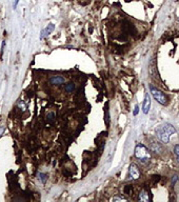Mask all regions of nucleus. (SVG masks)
<instances>
[{
    "label": "nucleus",
    "instance_id": "nucleus-1",
    "mask_svg": "<svg viewBox=\"0 0 179 202\" xmlns=\"http://www.w3.org/2000/svg\"><path fill=\"white\" fill-rule=\"evenodd\" d=\"M176 134V130L172 124L164 123L157 130V136L160 139L161 142L164 144H167L170 142V137L172 135Z\"/></svg>",
    "mask_w": 179,
    "mask_h": 202
},
{
    "label": "nucleus",
    "instance_id": "nucleus-2",
    "mask_svg": "<svg viewBox=\"0 0 179 202\" xmlns=\"http://www.w3.org/2000/svg\"><path fill=\"white\" fill-rule=\"evenodd\" d=\"M134 155L138 160L142 162L149 161V159L151 158V153H150V151L141 143H138L136 145L135 151H134Z\"/></svg>",
    "mask_w": 179,
    "mask_h": 202
},
{
    "label": "nucleus",
    "instance_id": "nucleus-3",
    "mask_svg": "<svg viewBox=\"0 0 179 202\" xmlns=\"http://www.w3.org/2000/svg\"><path fill=\"white\" fill-rule=\"evenodd\" d=\"M150 92H151L152 96L154 97V99L158 103H160L161 105H167V97L159 88H155L154 85H150Z\"/></svg>",
    "mask_w": 179,
    "mask_h": 202
},
{
    "label": "nucleus",
    "instance_id": "nucleus-4",
    "mask_svg": "<svg viewBox=\"0 0 179 202\" xmlns=\"http://www.w3.org/2000/svg\"><path fill=\"white\" fill-rule=\"evenodd\" d=\"M129 174H130V178L133 179V180H137L140 177V171H139L138 166L136 164L132 163L130 165V170H129Z\"/></svg>",
    "mask_w": 179,
    "mask_h": 202
},
{
    "label": "nucleus",
    "instance_id": "nucleus-5",
    "mask_svg": "<svg viewBox=\"0 0 179 202\" xmlns=\"http://www.w3.org/2000/svg\"><path fill=\"white\" fill-rule=\"evenodd\" d=\"M150 108H151V98H150L149 94H145L144 100H143L142 103V112L143 114H148L150 111Z\"/></svg>",
    "mask_w": 179,
    "mask_h": 202
},
{
    "label": "nucleus",
    "instance_id": "nucleus-6",
    "mask_svg": "<svg viewBox=\"0 0 179 202\" xmlns=\"http://www.w3.org/2000/svg\"><path fill=\"white\" fill-rule=\"evenodd\" d=\"M55 28V25L53 23H48V25L46 26L45 28H43L42 31H41V34H40V39H43L45 37L48 36V35L51 34V33L54 31Z\"/></svg>",
    "mask_w": 179,
    "mask_h": 202
},
{
    "label": "nucleus",
    "instance_id": "nucleus-7",
    "mask_svg": "<svg viewBox=\"0 0 179 202\" xmlns=\"http://www.w3.org/2000/svg\"><path fill=\"white\" fill-rule=\"evenodd\" d=\"M50 82L52 84H55V85H60V84L65 83V79L62 76H52L50 78Z\"/></svg>",
    "mask_w": 179,
    "mask_h": 202
},
{
    "label": "nucleus",
    "instance_id": "nucleus-8",
    "mask_svg": "<svg viewBox=\"0 0 179 202\" xmlns=\"http://www.w3.org/2000/svg\"><path fill=\"white\" fill-rule=\"evenodd\" d=\"M138 200L141 202H150L151 201V197H150L149 193H148L147 190H142V192L139 193Z\"/></svg>",
    "mask_w": 179,
    "mask_h": 202
},
{
    "label": "nucleus",
    "instance_id": "nucleus-9",
    "mask_svg": "<svg viewBox=\"0 0 179 202\" xmlns=\"http://www.w3.org/2000/svg\"><path fill=\"white\" fill-rule=\"evenodd\" d=\"M151 148L152 151L155 153H160L161 151H162V147H161V145L158 142H153V143L151 144Z\"/></svg>",
    "mask_w": 179,
    "mask_h": 202
},
{
    "label": "nucleus",
    "instance_id": "nucleus-10",
    "mask_svg": "<svg viewBox=\"0 0 179 202\" xmlns=\"http://www.w3.org/2000/svg\"><path fill=\"white\" fill-rule=\"evenodd\" d=\"M75 90V84L73 83V82H71V83H68L67 85L65 86V91L67 93H73V91Z\"/></svg>",
    "mask_w": 179,
    "mask_h": 202
},
{
    "label": "nucleus",
    "instance_id": "nucleus-11",
    "mask_svg": "<svg viewBox=\"0 0 179 202\" xmlns=\"http://www.w3.org/2000/svg\"><path fill=\"white\" fill-rule=\"evenodd\" d=\"M38 177H39V179H40L42 183H45V182H46V179H48V176H46L45 174H43V173H39V174H38Z\"/></svg>",
    "mask_w": 179,
    "mask_h": 202
},
{
    "label": "nucleus",
    "instance_id": "nucleus-12",
    "mask_svg": "<svg viewBox=\"0 0 179 202\" xmlns=\"http://www.w3.org/2000/svg\"><path fill=\"white\" fill-rule=\"evenodd\" d=\"M112 201L117 202V201H127V199L124 197H120V196H115L112 198Z\"/></svg>",
    "mask_w": 179,
    "mask_h": 202
},
{
    "label": "nucleus",
    "instance_id": "nucleus-13",
    "mask_svg": "<svg viewBox=\"0 0 179 202\" xmlns=\"http://www.w3.org/2000/svg\"><path fill=\"white\" fill-rule=\"evenodd\" d=\"M174 154L176 155V157H177L179 161V144H176V145L174 146Z\"/></svg>",
    "mask_w": 179,
    "mask_h": 202
},
{
    "label": "nucleus",
    "instance_id": "nucleus-14",
    "mask_svg": "<svg viewBox=\"0 0 179 202\" xmlns=\"http://www.w3.org/2000/svg\"><path fill=\"white\" fill-rule=\"evenodd\" d=\"M105 122H107V124H109L110 123V118H109V110H108V108H105Z\"/></svg>",
    "mask_w": 179,
    "mask_h": 202
},
{
    "label": "nucleus",
    "instance_id": "nucleus-15",
    "mask_svg": "<svg viewBox=\"0 0 179 202\" xmlns=\"http://www.w3.org/2000/svg\"><path fill=\"white\" fill-rule=\"evenodd\" d=\"M4 45H5V41H2V44H1V52H0V57H2V55H3Z\"/></svg>",
    "mask_w": 179,
    "mask_h": 202
},
{
    "label": "nucleus",
    "instance_id": "nucleus-16",
    "mask_svg": "<svg viewBox=\"0 0 179 202\" xmlns=\"http://www.w3.org/2000/svg\"><path fill=\"white\" fill-rule=\"evenodd\" d=\"M138 112H139V106H138V105H136V106H135L134 112H133V115H134V116H136V115L138 114Z\"/></svg>",
    "mask_w": 179,
    "mask_h": 202
},
{
    "label": "nucleus",
    "instance_id": "nucleus-17",
    "mask_svg": "<svg viewBox=\"0 0 179 202\" xmlns=\"http://www.w3.org/2000/svg\"><path fill=\"white\" fill-rule=\"evenodd\" d=\"M53 117H54V113H51V114H48V120H53Z\"/></svg>",
    "mask_w": 179,
    "mask_h": 202
},
{
    "label": "nucleus",
    "instance_id": "nucleus-18",
    "mask_svg": "<svg viewBox=\"0 0 179 202\" xmlns=\"http://www.w3.org/2000/svg\"><path fill=\"white\" fill-rule=\"evenodd\" d=\"M18 104H19V106H20V108H23V110H25V105H24V104L22 103V102H21V101H20V102H19V103H18Z\"/></svg>",
    "mask_w": 179,
    "mask_h": 202
},
{
    "label": "nucleus",
    "instance_id": "nucleus-19",
    "mask_svg": "<svg viewBox=\"0 0 179 202\" xmlns=\"http://www.w3.org/2000/svg\"><path fill=\"white\" fill-rule=\"evenodd\" d=\"M178 180V176H174V178H173V184H175V182Z\"/></svg>",
    "mask_w": 179,
    "mask_h": 202
},
{
    "label": "nucleus",
    "instance_id": "nucleus-20",
    "mask_svg": "<svg viewBox=\"0 0 179 202\" xmlns=\"http://www.w3.org/2000/svg\"><path fill=\"white\" fill-rule=\"evenodd\" d=\"M18 2H19V0H15V3H14V8H17V4H18Z\"/></svg>",
    "mask_w": 179,
    "mask_h": 202
}]
</instances>
